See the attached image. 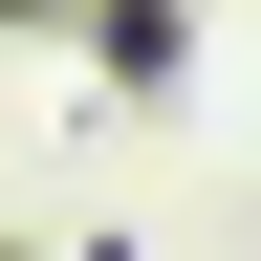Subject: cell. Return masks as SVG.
<instances>
[{"label": "cell", "mask_w": 261, "mask_h": 261, "mask_svg": "<svg viewBox=\"0 0 261 261\" xmlns=\"http://www.w3.org/2000/svg\"><path fill=\"white\" fill-rule=\"evenodd\" d=\"M0 261H22V240H0Z\"/></svg>", "instance_id": "cell-2"}, {"label": "cell", "mask_w": 261, "mask_h": 261, "mask_svg": "<svg viewBox=\"0 0 261 261\" xmlns=\"http://www.w3.org/2000/svg\"><path fill=\"white\" fill-rule=\"evenodd\" d=\"M87 65H109V87H196V22L174 0H152V22H87Z\"/></svg>", "instance_id": "cell-1"}]
</instances>
